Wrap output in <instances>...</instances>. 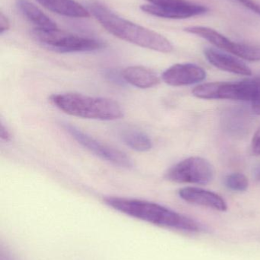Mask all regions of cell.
I'll return each mask as SVG.
<instances>
[{
  "label": "cell",
  "instance_id": "20",
  "mask_svg": "<svg viewBox=\"0 0 260 260\" xmlns=\"http://www.w3.org/2000/svg\"><path fill=\"white\" fill-rule=\"evenodd\" d=\"M252 151L255 154L260 155V128L255 133L252 139Z\"/></svg>",
  "mask_w": 260,
  "mask_h": 260
},
{
  "label": "cell",
  "instance_id": "23",
  "mask_svg": "<svg viewBox=\"0 0 260 260\" xmlns=\"http://www.w3.org/2000/svg\"><path fill=\"white\" fill-rule=\"evenodd\" d=\"M254 175L256 180H258L260 183V165L255 169Z\"/></svg>",
  "mask_w": 260,
  "mask_h": 260
},
{
  "label": "cell",
  "instance_id": "3",
  "mask_svg": "<svg viewBox=\"0 0 260 260\" xmlns=\"http://www.w3.org/2000/svg\"><path fill=\"white\" fill-rule=\"evenodd\" d=\"M50 101L58 109L68 115L89 120H115L124 113L121 105L112 99L91 97L79 93L53 94Z\"/></svg>",
  "mask_w": 260,
  "mask_h": 260
},
{
  "label": "cell",
  "instance_id": "15",
  "mask_svg": "<svg viewBox=\"0 0 260 260\" xmlns=\"http://www.w3.org/2000/svg\"><path fill=\"white\" fill-rule=\"evenodd\" d=\"M16 5L23 16L32 23L35 28L43 30L57 28L54 21L28 0H16Z\"/></svg>",
  "mask_w": 260,
  "mask_h": 260
},
{
  "label": "cell",
  "instance_id": "10",
  "mask_svg": "<svg viewBox=\"0 0 260 260\" xmlns=\"http://www.w3.org/2000/svg\"><path fill=\"white\" fill-rule=\"evenodd\" d=\"M206 72L199 66L192 63L176 64L168 68L162 75L165 83L170 86H185L203 82Z\"/></svg>",
  "mask_w": 260,
  "mask_h": 260
},
{
  "label": "cell",
  "instance_id": "7",
  "mask_svg": "<svg viewBox=\"0 0 260 260\" xmlns=\"http://www.w3.org/2000/svg\"><path fill=\"white\" fill-rule=\"evenodd\" d=\"M64 128L78 143L102 160L123 168H131L134 165L131 157L123 151L99 142L73 125L65 123Z\"/></svg>",
  "mask_w": 260,
  "mask_h": 260
},
{
  "label": "cell",
  "instance_id": "9",
  "mask_svg": "<svg viewBox=\"0 0 260 260\" xmlns=\"http://www.w3.org/2000/svg\"><path fill=\"white\" fill-rule=\"evenodd\" d=\"M184 30L187 33L201 37L218 48L232 53L241 59L250 60L253 55V50L252 44L234 42L227 37L221 35V33L211 27H204V26H190V27H186Z\"/></svg>",
  "mask_w": 260,
  "mask_h": 260
},
{
  "label": "cell",
  "instance_id": "17",
  "mask_svg": "<svg viewBox=\"0 0 260 260\" xmlns=\"http://www.w3.org/2000/svg\"><path fill=\"white\" fill-rule=\"evenodd\" d=\"M225 185L228 189H232V190L244 192L248 188V179L241 173H234L226 177Z\"/></svg>",
  "mask_w": 260,
  "mask_h": 260
},
{
  "label": "cell",
  "instance_id": "5",
  "mask_svg": "<svg viewBox=\"0 0 260 260\" xmlns=\"http://www.w3.org/2000/svg\"><path fill=\"white\" fill-rule=\"evenodd\" d=\"M256 78L238 82H210L195 87L192 94L198 99L251 102L256 92Z\"/></svg>",
  "mask_w": 260,
  "mask_h": 260
},
{
  "label": "cell",
  "instance_id": "16",
  "mask_svg": "<svg viewBox=\"0 0 260 260\" xmlns=\"http://www.w3.org/2000/svg\"><path fill=\"white\" fill-rule=\"evenodd\" d=\"M121 139L127 146L140 152H145L152 148V141L143 132L134 129H124L120 134Z\"/></svg>",
  "mask_w": 260,
  "mask_h": 260
},
{
  "label": "cell",
  "instance_id": "18",
  "mask_svg": "<svg viewBox=\"0 0 260 260\" xmlns=\"http://www.w3.org/2000/svg\"><path fill=\"white\" fill-rule=\"evenodd\" d=\"M256 79H257V85H256L254 98L251 102V105L253 113L260 115V78H256Z\"/></svg>",
  "mask_w": 260,
  "mask_h": 260
},
{
  "label": "cell",
  "instance_id": "13",
  "mask_svg": "<svg viewBox=\"0 0 260 260\" xmlns=\"http://www.w3.org/2000/svg\"><path fill=\"white\" fill-rule=\"evenodd\" d=\"M122 75L125 82L143 89L153 88L160 82L157 73L140 66L127 67L122 72Z\"/></svg>",
  "mask_w": 260,
  "mask_h": 260
},
{
  "label": "cell",
  "instance_id": "21",
  "mask_svg": "<svg viewBox=\"0 0 260 260\" xmlns=\"http://www.w3.org/2000/svg\"><path fill=\"white\" fill-rule=\"evenodd\" d=\"M10 27V22H9V18L6 15L1 12L0 14V34L3 35L4 32L7 31Z\"/></svg>",
  "mask_w": 260,
  "mask_h": 260
},
{
  "label": "cell",
  "instance_id": "14",
  "mask_svg": "<svg viewBox=\"0 0 260 260\" xmlns=\"http://www.w3.org/2000/svg\"><path fill=\"white\" fill-rule=\"evenodd\" d=\"M44 7L54 13L70 18H89L88 9L74 0H36Z\"/></svg>",
  "mask_w": 260,
  "mask_h": 260
},
{
  "label": "cell",
  "instance_id": "2",
  "mask_svg": "<svg viewBox=\"0 0 260 260\" xmlns=\"http://www.w3.org/2000/svg\"><path fill=\"white\" fill-rule=\"evenodd\" d=\"M105 204L128 216L160 227L184 232H198L199 224L184 215L152 202L122 197H106Z\"/></svg>",
  "mask_w": 260,
  "mask_h": 260
},
{
  "label": "cell",
  "instance_id": "12",
  "mask_svg": "<svg viewBox=\"0 0 260 260\" xmlns=\"http://www.w3.org/2000/svg\"><path fill=\"white\" fill-rule=\"evenodd\" d=\"M204 54L212 65L223 71L241 76L252 74L251 70L243 61L221 50L209 47L204 50Z\"/></svg>",
  "mask_w": 260,
  "mask_h": 260
},
{
  "label": "cell",
  "instance_id": "11",
  "mask_svg": "<svg viewBox=\"0 0 260 260\" xmlns=\"http://www.w3.org/2000/svg\"><path fill=\"white\" fill-rule=\"evenodd\" d=\"M179 195L184 201L198 206L225 212L227 205L222 197L215 192L197 187H185L179 191Z\"/></svg>",
  "mask_w": 260,
  "mask_h": 260
},
{
  "label": "cell",
  "instance_id": "22",
  "mask_svg": "<svg viewBox=\"0 0 260 260\" xmlns=\"http://www.w3.org/2000/svg\"><path fill=\"white\" fill-rule=\"evenodd\" d=\"M0 137H1L2 140L6 141V142H9L11 139L10 132L6 126H4L3 122L1 123V127H0Z\"/></svg>",
  "mask_w": 260,
  "mask_h": 260
},
{
  "label": "cell",
  "instance_id": "1",
  "mask_svg": "<svg viewBox=\"0 0 260 260\" xmlns=\"http://www.w3.org/2000/svg\"><path fill=\"white\" fill-rule=\"evenodd\" d=\"M87 9L101 25L114 37L160 53H170L174 50L170 41L163 35L119 16L100 2H90Z\"/></svg>",
  "mask_w": 260,
  "mask_h": 260
},
{
  "label": "cell",
  "instance_id": "4",
  "mask_svg": "<svg viewBox=\"0 0 260 260\" xmlns=\"http://www.w3.org/2000/svg\"><path fill=\"white\" fill-rule=\"evenodd\" d=\"M32 37L41 45L60 53L93 52L105 48V43L95 38L79 36L58 28L50 30L35 28Z\"/></svg>",
  "mask_w": 260,
  "mask_h": 260
},
{
  "label": "cell",
  "instance_id": "8",
  "mask_svg": "<svg viewBox=\"0 0 260 260\" xmlns=\"http://www.w3.org/2000/svg\"><path fill=\"white\" fill-rule=\"evenodd\" d=\"M213 176V168L207 160L192 157L170 168L166 177L175 183L205 185L212 181Z\"/></svg>",
  "mask_w": 260,
  "mask_h": 260
},
{
  "label": "cell",
  "instance_id": "6",
  "mask_svg": "<svg viewBox=\"0 0 260 260\" xmlns=\"http://www.w3.org/2000/svg\"><path fill=\"white\" fill-rule=\"evenodd\" d=\"M148 4L140 9L153 16L169 19H185L203 15L209 11L206 6L189 0H146Z\"/></svg>",
  "mask_w": 260,
  "mask_h": 260
},
{
  "label": "cell",
  "instance_id": "19",
  "mask_svg": "<svg viewBox=\"0 0 260 260\" xmlns=\"http://www.w3.org/2000/svg\"><path fill=\"white\" fill-rule=\"evenodd\" d=\"M240 4L260 15V2L256 0H237Z\"/></svg>",
  "mask_w": 260,
  "mask_h": 260
}]
</instances>
